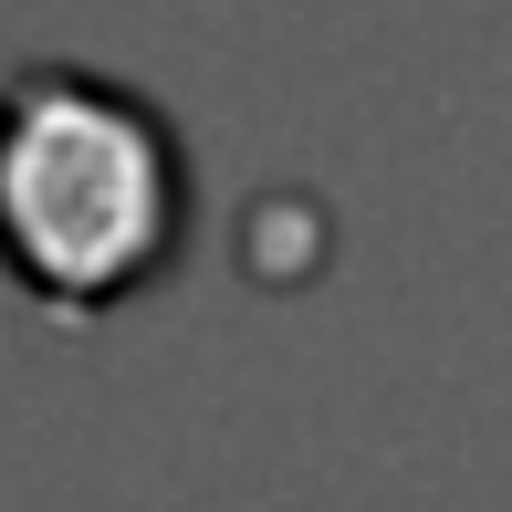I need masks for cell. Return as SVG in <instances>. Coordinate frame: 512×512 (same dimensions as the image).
Here are the masks:
<instances>
[{"label":"cell","instance_id":"obj_1","mask_svg":"<svg viewBox=\"0 0 512 512\" xmlns=\"http://www.w3.org/2000/svg\"><path fill=\"white\" fill-rule=\"evenodd\" d=\"M178 251V147L95 74L0 95V262L63 314H105Z\"/></svg>","mask_w":512,"mask_h":512}]
</instances>
